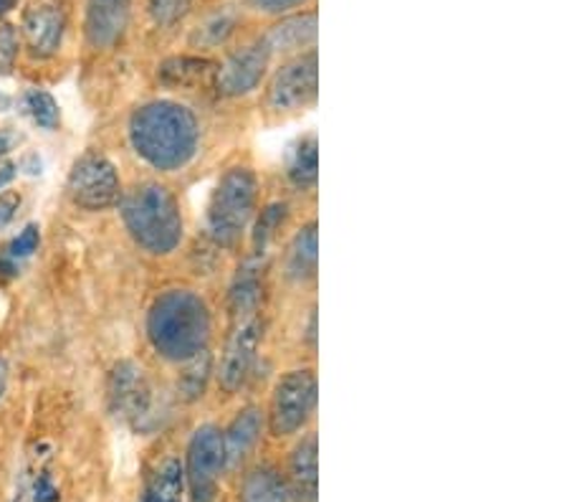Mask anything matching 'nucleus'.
<instances>
[{
    "mask_svg": "<svg viewBox=\"0 0 569 502\" xmlns=\"http://www.w3.org/2000/svg\"><path fill=\"white\" fill-rule=\"evenodd\" d=\"M130 142L147 166L172 173L196 158L200 127L186 105L154 99L137 107L130 117Z\"/></svg>",
    "mask_w": 569,
    "mask_h": 502,
    "instance_id": "obj_1",
    "label": "nucleus"
},
{
    "mask_svg": "<svg viewBox=\"0 0 569 502\" xmlns=\"http://www.w3.org/2000/svg\"><path fill=\"white\" fill-rule=\"evenodd\" d=\"M147 337L160 358L186 363L208 348L210 309L192 289H168L147 315Z\"/></svg>",
    "mask_w": 569,
    "mask_h": 502,
    "instance_id": "obj_2",
    "label": "nucleus"
},
{
    "mask_svg": "<svg viewBox=\"0 0 569 502\" xmlns=\"http://www.w3.org/2000/svg\"><path fill=\"white\" fill-rule=\"evenodd\" d=\"M119 214L132 242L152 257H168L182 242L180 204L162 183H137L119 198Z\"/></svg>",
    "mask_w": 569,
    "mask_h": 502,
    "instance_id": "obj_3",
    "label": "nucleus"
},
{
    "mask_svg": "<svg viewBox=\"0 0 569 502\" xmlns=\"http://www.w3.org/2000/svg\"><path fill=\"white\" fill-rule=\"evenodd\" d=\"M259 200V180L246 166L228 168L218 178L206 208V234L220 249H233L249 232Z\"/></svg>",
    "mask_w": 569,
    "mask_h": 502,
    "instance_id": "obj_4",
    "label": "nucleus"
},
{
    "mask_svg": "<svg viewBox=\"0 0 569 502\" xmlns=\"http://www.w3.org/2000/svg\"><path fill=\"white\" fill-rule=\"evenodd\" d=\"M67 194L81 211H107L122 198V180L114 163L99 150H87L73 160L67 178Z\"/></svg>",
    "mask_w": 569,
    "mask_h": 502,
    "instance_id": "obj_5",
    "label": "nucleus"
},
{
    "mask_svg": "<svg viewBox=\"0 0 569 502\" xmlns=\"http://www.w3.org/2000/svg\"><path fill=\"white\" fill-rule=\"evenodd\" d=\"M317 409V376L311 368L283 373L271 391L269 429L273 436L301 432Z\"/></svg>",
    "mask_w": 569,
    "mask_h": 502,
    "instance_id": "obj_6",
    "label": "nucleus"
},
{
    "mask_svg": "<svg viewBox=\"0 0 569 502\" xmlns=\"http://www.w3.org/2000/svg\"><path fill=\"white\" fill-rule=\"evenodd\" d=\"M182 470L190 502H216L220 474L226 470L223 432L216 424H203L192 432Z\"/></svg>",
    "mask_w": 569,
    "mask_h": 502,
    "instance_id": "obj_7",
    "label": "nucleus"
},
{
    "mask_svg": "<svg viewBox=\"0 0 569 502\" xmlns=\"http://www.w3.org/2000/svg\"><path fill=\"white\" fill-rule=\"evenodd\" d=\"M319 95V57L317 49H309L283 67L271 77L269 91H266V105L271 112L291 115L305 112L307 107L317 102Z\"/></svg>",
    "mask_w": 569,
    "mask_h": 502,
    "instance_id": "obj_8",
    "label": "nucleus"
},
{
    "mask_svg": "<svg viewBox=\"0 0 569 502\" xmlns=\"http://www.w3.org/2000/svg\"><path fill=\"white\" fill-rule=\"evenodd\" d=\"M263 343V319L259 315H249L236 319L233 333L228 335L223 355L218 363V383L226 394H236L238 388L249 381L259 351Z\"/></svg>",
    "mask_w": 569,
    "mask_h": 502,
    "instance_id": "obj_9",
    "label": "nucleus"
},
{
    "mask_svg": "<svg viewBox=\"0 0 569 502\" xmlns=\"http://www.w3.org/2000/svg\"><path fill=\"white\" fill-rule=\"evenodd\" d=\"M107 398L109 411L137 429L152 416V386L147 381L142 365H137L134 361H122L114 365L112 373H109Z\"/></svg>",
    "mask_w": 569,
    "mask_h": 502,
    "instance_id": "obj_10",
    "label": "nucleus"
},
{
    "mask_svg": "<svg viewBox=\"0 0 569 502\" xmlns=\"http://www.w3.org/2000/svg\"><path fill=\"white\" fill-rule=\"evenodd\" d=\"M271 51L263 39L253 41L243 49L228 53L226 61L216 67V89L220 97L238 99L251 95L269 71Z\"/></svg>",
    "mask_w": 569,
    "mask_h": 502,
    "instance_id": "obj_11",
    "label": "nucleus"
},
{
    "mask_svg": "<svg viewBox=\"0 0 569 502\" xmlns=\"http://www.w3.org/2000/svg\"><path fill=\"white\" fill-rule=\"evenodd\" d=\"M23 43L33 59H51L61 49L67 33V16L59 6L39 3L23 16Z\"/></svg>",
    "mask_w": 569,
    "mask_h": 502,
    "instance_id": "obj_12",
    "label": "nucleus"
},
{
    "mask_svg": "<svg viewBox=\"0 0 569 502\" xmlns=\"http://www.w3.org/2000/svg\"><path fill=\"white\" fill-rule=\"evenodd\" d=\"M130 13L132 0H87L84 33L91 49H112L124 36Z\"/></svg>",
    "mask_w": 569,
    "mask_h": 502,
    "instance_id": "obj_13",
    "label": "nucleus"
},
{
    "mask_svg": "<svg viewBox=\"0 0 569 502\" xmlns=\"http://www.w3.org/2000/svg\"><path fill=\"white\" fill-rule=\"evenodd\" d=\"M289 498L291 502H317L319 500V450L317 434H307L293 446L289 460Z\"/></svg>",
    "mask_w": 569,
    "mask_h": 502,
    "instance_id": "obj_14",
    "label": "nucleus"
},
{
    "mask_svg": "<svg viewBox=\"0 0 569 502\" xmlns=\"http://www.w3.org/2000/svg\"><path fill=\"white\" fill-rule=\"evenodd\" d=\"M263 434V411L259 406H246L223 432L226 467H238L253 454Z\"/></svg>",
    "mask_w": 569,
    "mask_h": 502,
    "instance_id": "obj_15",
    "label": "nucleus"
},
{
    "mask_svg": "<svg viewBox=\"0 0 569 502\" xmlns=\"http://www.w3.org/2000/svg\"><path fill=\"white\" fill-rule=\"evenodd\" d=\"M266 46H269L271 57L273 53H293L305 49H315L317 41V13H297L287 16L281 23L273 26V29L263 36Z\"/></svg>",
    "mask_w": 569,
    "mask_h": 502,
    "instance_id": "obj_16",
    "label": "nucleus"
},
{
    "mask_svg": "<svg viewBox=\"0 0 569 502\" xmlns=\"http://www.w3.org/2000/svg\"><path fill=\"white\" fill-rule=\"evenodd\" d=\"M317 267H319V234H317V224L311 222L307 226H301L297 236H293L287 252V259H283V272L291 282L297 285H305V282H311L317 277Z\"/></svg>",
    "mask_w": 569,
    "mask_h": 502,
    "instance_id": "obj_17",
    "label": "nucleus"
},
{
    "mask_svg": "<svg viewBox=\"0 0 569 502\" xmlns=\"http://www.w3.org/2000/svg\"><path fill=\"white\" fill-rule=\"evenodd\" d=\"M263 297V264L259 259L246 262L241 269H238L231 295H228V303H231L233 319L259 315Z\"/></svg>",
    "mask_w": 569,
    "mask_h": 502,
    "instance_id": "obj_18",
    "label": "nucleus"
},
{
    "mask_svg": "<svg viewBox=\"0 0 569 502\" xmlns=\"http://www.w3.org/2000/svg\"><path fill=\"white\" fill-rule=\"evenodd\" d=\"M140 502H186V470L178 456H168L152 470Z\"/></svg>",
    "mask_w": 569,
    "mask_h": 502,
    "instance_id": "obj_19",
    "label": "nucleus"
},
{
    "mask_svg": "<svg viewBox=\"0 0 569 502\" xmlns=\"http://www.w3.org/2000/svg\"><path fill=\"white\" fill-rule=\"evenodd\" d=\"M238 502H291L287 480L271 464H259L243 478Z\"/></svg>",
    "mask_w": 569,
    "mask_h": 502,
    "instance_id": "obj_20",
    "label": "nucleus"
},
{
    "mask_svg": "<svg viewBox=\"0 0 569 502\" xmlns=\"http://www.w3.org/2000/svg\"><path fill=\"white\" fill-rule=\"evenodd\" d=\"M287 178L289 183L301 194L317 188L319 180V148L317 137L305 135L299 137L297 145H293L289 158H287Z\"/></svg>",
    "mask_w": 569,
    "mask_h": 502,
    "instance_id": "obj_21",
    "label": "nucleus"
},
{
    "mask_svg": "<svg viewBox=\"0 0 569 502\" xmlns=\"http://www.w3.org/2000/svg\"><path fill=\"white\" fill-rule=\"evenodd\" d=\"M213 69L216 63L203 57H172L168 61H162L158 77L162 85L168 87H196L198 81H203Z\"/></svg>",
    "mask_w": 569,
    "mask_h": 502,
    "instance_id": "obj_22",
    "label": "nucleus"
},
{
    "mask_svg": "<svg viewBox=\"0 0 569 502\" xmlns=\"http://www.w3.org/2000/svg\"><path fill=\"white\" fill-rule=\"evenodd\" d=\"M238 26V16L233 8H218V11L208 13L203 21L198 23V29L192 31L190 43L200 46V49H216V46L226 43L231 39Z\"/></svg>",
    "mask_w": 569,
    "mask_h": 502,
    "instance_id": "obj_23",
    "label": "nucleus"
},
{
    "mask_svg": "<svg viewBox=\"0 0 569 502\" xmlns=\"http://www.w3.org/2000/svg\"><path fill=\"white\" fill-rule=\"evenodd\" d=\"M182 365H186V371L180 373V381H178L180 396L186 401H198L206 394L210 373H213V355H210V351L206 348L198 355H192V358Z\"/></svg>",
    "mask_w": 569,
    "mask_h": 502,
    "instance_id": "obj_24",
    "label": "nucleus"
},
{
    "mask_svg": "<svg viewBox=\"0 0 569 502\" xmlns=\"http://www.w3.org/2000/svg\"><path fill=\"white\" fill-rule=\"evenodd\" d=\"M13 502H61V495L49 470L39 464V467L23 472Z\"/></svg>",
    "mask_w": 569,
    "mask_h": 502,
    "instance_id": "obj_25",
    "label": "nucleus"
},
{
    "mask_svg": "<svg viewBox=\"0 0 569 502\" xmlns=\"http://www.w3.org/2000/svg\"><path fill=\"white\" fill-rule=\"evenodd\" d=\"M289 218V206L287 204H271L266 206L261 216L256 218L253 224V252L256 257H263L266 249H269V244L277 239L279 232L283 228V224H287Z\"/></svg>",
    "mask_w": 569,
    "mask_h": 502,
    "instance_id": "obj_26",
    "label": "nucleus"
},
{
    "mask_svg": "<svg viewBox=\"0 0 569 502\" xmlns=\"http://www.w3.org/2000/svg\"><path fill=\"white\" fill-rule=\"evenodd\" d=\"M23 109L31 117L33 125L41 130H57L61 125V109L59 102L46 89H29L23 95Z\"/></svg>",
    "mask_w": 569,
    "mask_h": 502,
    "instance_id": "obj_27",
    "label": "nucleus"
},
{
    "mask_svg": "<svg viewBox=\"0 0 569 502\" xmlns=\"http://www.w3.org/2000/svg\"><path fill=\"white\" fill-rule=\"evenodd\" d=\"M192 0H147V11L154 26L160 29H170V26L180 23L188 16Z\"/></svg>",
    "mask_w": 569,
    "mask_h": 502,
    "instance_id": "obj_28",
    "label": "nucleus"
},
{
    "mask_svg": "<svg viewBox=\"0 0 569 502\" xmlns=\"http://www.w3.org/2000/svg\"><path fill=\"white\" fill-rule=\"evenodd\" d=\"M39 244H41V228L36 224H29L21 234L16 236V239L8 242L3 249L8 252V257L16 259L18 264H23L26 259L39 252Z\"/></svg>",
    "mask_w": 569,
    "mask_h": 502,
    "instance_id": "obj_29",
    "label": "nucleus"
},
{
    "mask_svg": "<svg viewBox=\"0 0 569 502\" xmlns=\"http://www.w3.org/2000/svg\"><path fill=\"white\" fill-rule=\"evenodd\" d=\"M18 59V33L13 26H0V77H8Z\"/></svg>",
    "mask_w": 569,
    "mask_h": 502,
    "instance_id": "obj_30",
    "label": "nucleus"
},
{
    "mask_svg": "<svg viewBox=\"0 0 569 502\" xmlns=\"http://www.w3.org/2000/svg\"><path fill=\"white\" fill-rule=\"evenodd\" d=\"M18 208H21V194L18 190H3L0 194V228H6L13 222Z\"/></svg>",
    "mask_w": 569,
    "mask_h": 502,
    "instance_id": "obj_31",
    "label": "nucleus"
},
{
    "mask_svg": "<svg viewBox=\"0 0 569 502\" xmlns=\"http://www.w3.org/2000/svg\"><path fill=\"white\" fill-rule=\"evenodd\" d=\"M251 3L259 8L263 13H271V16H281V13H289L293 8L305 6L307 0H251Z\"/></svg>",
    "mask_w": 569,
    "mask_h": 502,
    "instance_id": "obj_32",
    "label": "nucleus"
},
{
    "mask_svg": "<svg viewBox=\"0 0 569 502\" xmlns=\"http://www.w3.org/2000/svg\"><path fill=\"white\" fill-rule=\"evenodd\" d=\"M18 274H21V264L8 257L6 249H0V285H6V282L16 279Z\"/></svg>",
    "mask_w": 569,
    "mask_h": 502,
    "instance_id": "obj_33",
    "label": "nucleus"
},
{
    "mask_svg": "<svg viewBox=\"0 0 569 502\" xmlns=\"http://www.w3.org/2000/svg\"><path fill=\"white\" fill-rule=\"evenodd\" d=\"M16 178V166L8 160H0V190L6 186H11V180Z\"/></svg>",
    "mask_w": 569,
    "mask_h": 502,
    "instance_id": "obj_34",
    "label": "nucleus"
},
{
    "mask_svg": "<svg viewBox=\"0 0 569 502\" xmlns=\"http://www.w3.org/2000/svg\"><path fill=\"white\" fill-rule=\"evenodd\" d=\"M13 145H16V135L11 130H0V160L13 150Z\"/></svg>",
    "mask_w": 569,
    "mask_h": 502,
    "instance_id": "obj_35",
    "label": "nucleus"
},
{
    "mask_svg": "<svg viewBox=\"0 0 569 502\" xmlns=\"http://www.w3.org/2000/svg\"><path fill=\"white\" fill-rule=\"evenodd\" d=\"M8 381H11V368H8V361L3 358V355H0V398L6 396Z\"/></svg>",
    "mask_w": 569,
    "mask_h": 502,
    "instance_id": "obj_36",
    "label": "nucleus"
},
{
    "mask_svg": "<svg viewBox=\"0 0 569 502\" xmlns=\"http://www.w3.org/2000/svg\"><path fill=\"white\" fill-rule=\"evenodd\" d=\"M16 3H18V0H0V16H6Z\"/></svg>",
    "mask_w": 569,
    "mask_h": 502,
    "instance_id": "obj_37",
    "label": "nucleus"
}]
</instances>
